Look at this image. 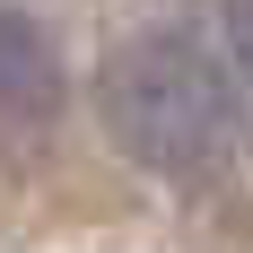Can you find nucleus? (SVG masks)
I'll use <instances>...</instances> for the list:
<instances>
[{"instance_id": "nucleus-1", "label": "nucleus", "mask_w": 253, "mask_h": 253, "mask_svg": "<svg viewBox=\"0 0 253 253\" xmlns=\"http://www.w3.org/2000/svg\"><path fill=\"white\" fill-rule=\"evenodd\" d=\"M105 131L166 183L210 175L236 140V79L201 35L149 26L105 61Z\"/></svg>"}, {"instance_id": "nucleus-2", "label": "nucleus", "mask_w": 253, "mask_h": 253, "mask_svg": "<svg viewBox=\"0 0 253 253\" xmlns=\"http://www.w3.org/2000/svg\"><path fill=\"white\" fill-rule=\"evenodd\" d=\"M52 114H61L52 35L0 0V140H35V131H52Z\"/></svg>"}, {"instance_id": "nucleus-3", "label": "nucleus", "mask_w": 253, "mask_h": 253, "mask_svg": "<svg viewBox=\"0 0 253 253\" xmlns=\"http://www.w3.org/2000/svg\"><path fill=\"white\" fill-rule=\"evenodd\" d=\"M227 61H236V79L253 87V0H227Z\"/></svg>"}]
</instances>
